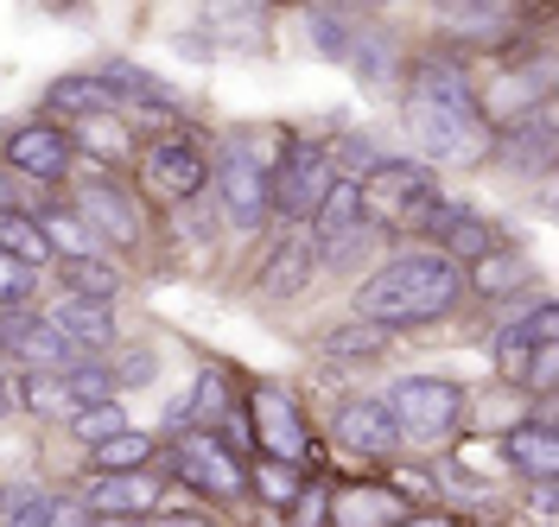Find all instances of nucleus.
Masks as SVG:
<instances>
[{
  "label": "nucleus",
  "instance_id": "obj_31",
  "mask_svg": "<svg viewBox=\"0 0 559 527\" xmlns=\"http://www.w3.org/2000/svg\"><path fill=\"white\" fill-rule=\"evenodd\" d=\"M38 229H45V242L64 248V261H83V254H103V242L76 223V211H45L38 216Z\"/></svg>",
  "mask_w": 559,
  "mask_h": 527
},
{
  "label": "nucleus",
  "instance_id": "obj_32",
  "mask_svg": "<svg viewBox=\"0 0 559 527\" xmlns=\"http://www.w3.org/2000/svg\"><path fill=\"white\" fill-rule=\"evenodd\" d=\"M191 414L204 420V432L236 414V407H229V375H223V369H204V375H198V400H191Z\"/></svg>",
  "mask_w": 559,
  "mask_h": 527
},
{
  "label": "nucleus",
  "instance_id": "obj_3",
  "mask_svg": "<svg viewBox=\"0 0 559 527\" xmlns=\"http://www.w3.org/2000/svg\"><path fill=\"white\" fill-rule=\"evenodd\" d=\"M356 191H362V216L382 223V229H426L432 211L445 204L419 159H376L369 172L356 178Z\"/></svg>",
  "mask_w": 559,
  "mask_h": 527
},
{
  "label": "nucleus",
  "instance_id": "obj_21",
  "mask_svg": "<svg viewBox=\"0 0 559 527\" xmlns=\"http://www.w3.org/2000/svg\"><path fill=\"white\" fill-rule=\"evenodd\" d=\"M502 452H509V464H515V470H527L534 483H554V477H559V439H554V426H515V432L502 439Z\"/></svg>",
  "mask_w": 559,
  "mask_h": 527
},
{
  "label": "nucleus",
  "instance_id": "obj_11",
  "mask_svg": "<svg viewBox=\"0 0 559 527\" xmlns=\"http://www.w3.org/2000/svg\"><path fill=\"white\" fill-rule=\"evenodd\" d=\"M173 477L204 495H242V464L216 445V432H185L173 445Z\"/></svg>",
  "mask_w": 559,
  "mask_h": 527
},
{
  "label": "nucleus",
  "instance_id": "obj_13",
  "mask_svg": "<svg viewBox=\"0 0 559 527\" xmlns=\"http://www.w3.org/2000/svg\"><path fill=\"white\" fill-rule=\"evenodd\" d=\"M204 178H210V159L191 141H153L146 146V191H159V197L185 204V197L204 191Z\"/></svg>",
  "mask_w": 559,
  "mask_h": 527
},
{
  "label": "nucleus",
  "instance_id": "obj_6",
  "mask_svg": "<svg viewBox=\"0 0 559 527\" xmlns=\"http://www.w3.org/2000/svg\"><path fill=\"white\" fill-rule=\"evenodd\" d=\"M13 400L20 407H33V414H64V420H76L83 407H103V400H115V382H108V369H33L26 382H13Z\"/></svg>",
  "mask_w": 559,
  "mask_h": 527
},
{
  "label": "nucleus",
  "instance_id": "obj_10",
  "mask_svg": "<svg viewBox=\"0 0 559 527\" xmlns=\"http://www.w3.org/2000/svg\"><path fill=\"white\" fill-rule=\"evenodd\" d=\"M254 439H261V452L274 457V464H293V470H306V457H312L306 420H299V407H293L286 387H261L254 394Z\"/></svg>",
  "mask_w": 559,
  "mask_h": 527
},
{
  "label": "nucleus",
  "instance_id": "obj_40",
  "mask_svg": "<svg viewBox=\"0 0 559 527\" xmlns=\"http://www.w3.org/2000/svg\"><path fill=\"white\" fill-rule=\"evenodd\" d=\"M293 508H299V527H324V522H331V495H324V490L299 495V502H293Z\"/></svg>",
  "mask_w": 559,
  "mask_h": 527
},
{
  "label": "nucleus",
  "instance_id": "obj_2",
  "mask_svg": "<svg viewBox=\"0 0 559 527\" xmlns=\"http://www.w3.org/2000/svg\"><path fill=\"white\" fill-rule=\"evenodd\" d=\"M464 292V274H457L445 254H401L388 261L376 280L356 286V318L362 324H382V331H407V324H432L445 318Z\"/></svg>",
  "mask_w": 559,
  "mask_h": 527
},
{
  "label": "nucleus",
  "instance_id": "obj_9",
  "mask_svg": "<svg viewBox=\"0 0 559 527\" xmlns=\"http://www.w3.org/2000/svg\"><path fill=\"white\" fill-rule=\"evenodd\" d=\"M7 172H20L26 184H58V178L70 172V134L58 128V121H26V128H13L7 134Z\"/></svg>",
  "mask_w": 559,
  "mask_h": 527
},
{
  "label": "nucleus",
  "instance_id": "obj_43",
  "mask_svg": "<svg viewBox=\"0 0 559 527\" xmlns=\"http://www.w3.org/2000/svg\"><path fill=\"white\" fill-rule=\"evenodd\" d=\"M153 527H210V522H198V515H159Z\"/></svg>",
  "mask_w": 559,
  "mask_h": 527
},
{
  "label": "nucleus",
  "instance_id": "obj_25",
  "mask_svg": "<svg viewBox=\"0 0 559 527\" xmlns=\"http://www.w3.org/2000/svg\"><path fill=\"white\" fill-rule=\"evenodd\" d=\"M58 280L70 286V299H96V306H108V299L121 292V274L108 267L103 254H83V261H58Z\"/></svg>",
  "mask_w": 559,
  "mask_h": 527
},
{
  "label": "nucleus",
  "instance_id": "obj_1",
  "mask_svg": "<svg viewBox=\"0 0 559 527\" xmlns=\"http://www.w3.org/2000/svg\"><path fill=\"white\" fill-rule=\"evenodd\" d=\"M407 128H414L419 153H432V159H477L489 146V115L457 58H419L414 64Z\"/></svg>",
  "mask_w": 559,
  "mask_h": 527
},
{
  "label": "nucleus",
  "instance_id": "obj_45",
  "mask_svg": "<svg viewBox=\"0 0 559 527\" xmlns=\"http://www.w3.org/2000/svg\"><path fill=\"white\" fill-rule=\"evenodd\" d=\"M90 527H146V522H121V515H96Z\"/></svg>",
  "mask_w": 559,
  "mask_h": 527
},
{
  "label": "nucleus",
  "instance_id": "obj_23",
  "mask_svg": "<svg viewBox=\"0 0 559 527\" xmlns=\"http://www.w3.org/2000/svg\"><path fill=\"white\" fill-rule=\"evenodd\" d=\"M527 280V261L515 254V248H489V254H477L471 261V274H464V286L471 292H484V299H502V292H515V286Z\"/></svg>",
  "mask_w": 559,
  "mask_h": 527
},
{
  "label": "nucleus",
  "instance_id": "obj_27",
  "mask_svg": "<svg viewBox=\"0 0 559 527\" xmlns=\"http://www.w3.org/2000/svg\"><path fill=\"white\" fill-rule=\"evenodd\" d=\"M0 254L7 261H20L26 274L51 261V242H45V229H38V216H0Z\"/></svg>",
  "mask_w": 559,
  "mask_h": 527
},
{
  "label": "nucleus",
  "instance_id": "obj_38",
  "mask_svg": "<svg viewBox=\"0 0 559 527\" xmlns=\"http://www.w3.org/2000/svg\"><path fill=\"white\" fill-rule=\"evenodd\" d=\"M26 292H33V274H26V267H20V261H7V254H0V306H7V299H13V306H20V299H26Z\"/></svg>",
  "mask_w": 559,
  "mask_h": 527
},
{
  "label": "nucleus",
  "instance_id": "obj_7",
  "mask_svg": "<svg viewBox=\"0 0 559 527\" xmlns=\"http://www.w3.org/2000/svg\"><path fill=\"white\" fill-rule=\"evenodd\" d=\"M76 223L108 248H140L146 242V216H140L134 197H128L121 184H108V178H96V184L76 191Z\"/></svg>",
  "mask_w": 559,
  "mask_h": 527
},
{
  "label": "nucleus",
  "instance_id": "obj_8",
  "mask_svg": "<svg viewBox=\"0 0 559 527\" xmlns=\"http://www.w3.org/2000/svg\"><path fill=\"white\" fill-rule=\"evenodd\" d=\"M324 184H331V153L324 146H293L274 166V178H267V211L312 216L318 197H324Z\"/></svg>",
  "mask_w": 559,
  "mask_h": 527
},
{
  "label": "nucleus",
  "instance_id": "obj_15",
  "mask_svg": "<svg viewBox=\"0 0 559 527\" xmlns=\"http://www.w3.org/2000/svg\"><path fill=\"white\" fill-rule=\"evenodd\" d=\"M337 439H344V452H356V457H394L401 452V432H394L388 400H369V394L337 407Z\"/></svg>",
  "mask_w": 559,
  "mask_h": 527
},
{
  "label": "nucleus",
  "instance_id": "obj_26",
  "mask_svg": "<svg viewBox=\"0 0 559 527\" xmlns=\"http://www.w3.org/2000/svg\"><path fill=\"white\" fill-rule=\"evenodd\" d=\"M324 356H337V362H376V356H388V331L349 318L337 331H324Z\"/></svg>",
  "mask_w": 559,
  "mask_h": 527
},
{
  "label": "nucleus",
  "instance_id": "obj_17",
  "mask_svg": "<svg viewBox=\"0 0 559 527\" xmlns=\"http://www.w3.org/2000/svg\"><path fill=\"white\" fill-rule=\"evenodd\" d=\"M83 508H96V515H121V522H140L146 508H159V477H146V470L96 477V483L83 490Z\"/></svg>",
  "mask_w": 559,
  "mask_h": 527
},
{
  "label": "nucleus",
  "instance_id": "obj_33",
  "mask_svg": "<svg viewBox=\"0 0 559 527\" xmlns=\"http://www.w3.org/2000/svg\"><path fill=\"white\" fill-rule=\"evenodd\" d=\"M70 432H76V439H90V445H103V439H115V432H128V420H121V407H115V400H103V407H83V414L70 420Z\"/></svg>",
  "mask_w": 559,
  "mask_h": 527
},
{
  "label": "nucleus",
  "instance_id": "obj_37",
  "mask_svg": "<svg viewBox=\"0 0 559 527\" xmlns=\"http://www.w3.org/2000/svg\"><path fill=\"white\" fill-rule=\"evenodd\" d=\"M0 216H33V191H26V178L7 172V166H0Z\"/></svg>",
  "mask_w": 559,
  "mask_h": 527
},
{
  "label": "nucleus",
  "instance_id": "obj_19",
  "mask_svg": "<svg viewBox=\"0 0 559 527\" xmlns=\"http://www.w3.org/2000/svg\"><path fill=\"white\" fill-rule=\"evenodd\" d=\"M45 103L64 108V115H76V121H96V115H115V108H121V96L108 89L103 71H83V76H58V83L45 89Z\"/></svg>",
  "mask_w": 559,
  "mask_h": 527
},
{
  "label": "nucleus",
  "instance_id": "obj_39",
  "mask_svg": "<svg viewBox=\"0 0 559 527\" xmlns=\"http://www.w3.org/2000/svg\"><path fill=\"white\" fill-rule=\"evenodd\" d=\"M554 375H559V344L534 356V369H527V387H540V394H554Z\"/></svg>",
  "mask_w": 559,
  "mask_h": 527
},
{
  "label": "nucleus",
  "instance_id": "obj_35",
  "mask_svg": "<svg viewBox=\"0 0 559 527\" xmlns=\"http://www.w3.org/2000/svg\"><path fill=\"white\" fill-rule=\"evenodd\" d=\"M547 146H554V128H547V115H534V128L509 141V159H527V166H547Z\"/></svg>",
  "mask_w": 559,
  "mask_h": 527
},
{
  "label": "nucleus",
  "instance_id": "obj_14",
  "mask_svg": "<svg viewBox=\"0 0 559 527\" xmlns=\"http://www.w3.org/2000/svg\"><path fill=\"white\" fill-rule=\"evenodd\" d=\"M356 236H362V191H356V178H331L312 211V236L306 242L337 261V248H349Z\"/></svg>",
  "mask_w": 559,
  "mask_h": 527
},
{
  "label": "nucleus",
  "instance_id": "obj_41",
  "mask_svg": "<svg viewBox=\"0 0 559 527\" xmlns=\"http://www.w3.org/2000/svg\"><path fill=\"white\" fill-rule=\"evenodd\" d=\"M554 502H559L554 483H534V515H540V522H554Z\"/></svg>",
  "mask_w": 559,
  "mask_h": 527
},
{
  "label": "nucleus",
  "instance_id": "obj_36",
  "mask_svg": "<svg viewBox=\"0 0 559 527\" xmlns=\"http://www.w3.org/2000/svg\"><path fill=\"white\" fill-rule=\"evenodd\" d=\"M153 375H159V356L153 350H121V369H108L115 387H140V382H153Z\"/></svg>",
  "mask_w": 559,
  "mask_h": 527
},
{
  "label": "nucleus",
  "instance_id": "obj_18",
  "mask_svg": "<svg viewBox=\"0 0 559 527\" xmlns=\"http://www.w3.org/2000/svg\"><path fill=\"white\" fill-rule=\"evenodd\" d=\"M45 318H51V331H58L76 356L108 350V344H115V312H108V306H96V299H58Z\"/></svg>",
  "mask_w": 559,
  "mask_h": 527
},
{
  "label": "nucleus",
  "instance_id": "obj_44",
  "mask_svg": "<svg viewBox=\"0 0 559 527\" xmlns=\"http://www.w3.org/2000/svg\"><path fill=\"white\" fill-rule=\"evenodd\" d=\"M13 407H20V400H13V382H0V420H7Z\"/></svg>",
  "mask_w": 559,
  "mask_h": 527
},
{
  "label": "nucleus",
  "instance_id": "obj_20",
  "mask_svg": "<svg viewBox=\"0 0 559 527\" xmlns=\"http://www.w3.org/2000/svg\"><path fill=\"white\" fill-rule=\"evenodd\" d=\"M312 267H318V248L306 242V236L280 242L274 261H267V274H261V299H293V292H306V286H312Z\"/></svg>",
  "mask_w": 559,
  "mask_h": 527
},
{
  "label": "nucleus",
  "instance_id": "obj_22",
  "mask_svg": "<svg viewBox=\"0 0 559 527\" xmlns=\"http://www.w3.org/2000/svg\"><path fill=\"white\" fill-rule=\"evenodd\" d=\"M331 522L337 527H394L401 522V495L394 490H344V495H331Z\"/></svg>",
  "mask_w": 559,
  "mask_h": 527
},
{
  "label": "nucleus",
  "instance_id": "obj_24",
  "mask_svg": "<svg viewBox=\"0 0 559 527\" xmlns=\"http://www.w3.org/2000/svg\"><path fill=\"white\" fill-rule=\"evenodd\" d=\"M103 76H108V89H115L121 103L134 96V103H140V108H153V115H173V108H178V96H173V89H166V83H159L153 71H140V64H128V58H115V64H108Z\"/></svg>",
  "mask_w": 559,
  "mask_h": 527
},
{
  "label": "nucleus",
  "instance_id": "obj_16",
  "mask_svg": "<svg viewBox=\"0 0 559 527\" xmlns=\"http://www.w3.org/2000/svg\"><path fill=\"white\" fill-rule=\"evenodd\" d=\"M559 344V312L554 306H534L522 324H509L502 331V344H496V369L509 375V382H527V369H534V356Z\"/></svg>",
  "mask_w": 559,
  "mask_h": 527
},
{
  "label": "nucleus",
  "instance_id": "obj_5",
  "mask_svg": "<svg viewBox=\"0 0 559 527\" xmlns=\"http://www.w3.org/2000/svg\"><path fill=\"white\" fill-rule=\"evenodd\" d=\"M267 153L254 146V134H236V141L223 146V159H216V191H223V216H229V229H242L254 236L261 223H267Z\"/></svg>",
  "mask_w": 559,
  "mask_h": 527
},
{
  "label": "nucleus",
  "instance_id": "obj_30",
  "mask_svg": "<svg viewBox=\"0 0 559 527\" xmlns=\"http://www.w3.org/2000/svg\"><path fill=\"white\" fill-rule=\"evenodd\" d=\"M51 508H58V495L38 490V483H13V490L0 495V522L7 527H45Z\"/></svg>",
  "mask_w": 559,
  "mask_h": 527
},
{
  "label": "nucleus",
  "instance_id": "obj_29",
  "mask_svg": "<svg viewBox=\"0 0 559 527\" xmlns=\"http://www.w3.org/2000/svg\"><path fill=\"white\" fill-rule=\"evenodd\" d=\"M159 452L146 432H115L96 445V477H121V470H146V457Z\"/></svg>",
  "mask_w": 559,
  "mask_h": 527
},
{
  "label": "nucleus",
  "instance_id": "obj_34",
  "mask_svg": "<svg viewBox=\"0 0 559 527\" xmlns=\"http://www.w3.org/2000/svg\"><path fill=\"white\" fill-rule=\"evenodd\" d=\"M254 483H261V495H267V502H280V508H293V502H299V470H293V464H274V457H261Z\"/></svg>",
  "mask_w": 559,
  "mask_h": 527
},
{
  "label": "nucleus",
  "instance_id": "obj_28",
  "mask_svg": "<svg viewBox=\"0 0 559 527\" xmlns=\"http://www.w3.org/2000/svg\"><path fill=\"white\" fill-rule=\"evenodd\" d=\"M70 146H83L90 159H103V166H115V159H128V128L115 121V115H96V121H76V134H70Z\"/></svg>",
  "mask_w": 559,
  "mask_h": 527
},
{
  "label": "nucleus",
  "instance_id": "obj_42",
  "mask_svg": "<svg viewBox=\"0 0 559 527\" xmlns=\"http://www.w3.org/2000/svg\"><path fill=\"white\" fill-rule=\"evenodd\" d=\"M45 527H90V522H83L76 508H64V502H58V508H51V522H45Z\"/></svg>",
  "mask_w": 559,
  "mask_h": 527
},
{
  "label": "nucleus",
  "instance_id": "obj_12",
  "mask_svg": "<svg viewBox=\"0 0 559 527\" xmlns=\"http://www.w3.org/2000/svg\"><path fill=\"white\" fill-rule=\"evenodd\" d=\"M0 350L33 362V369H76V350L51 331L45 312H0Z\"/></svg>",
  "mask_w": 559,
  "mask_h": 527
},
{
  "label": "nucleus",
  "instance_id": "obj_46",
  "mask_svg": "<svg viewBox=\"0 0 559 527\" xmlns=\"http://www.w3.org/2000/svg\"><path fill=\"white\" fill-rule=\"evenodd\" d=\"M394 527H445V515H419V522H394Z\"/></svg>",
  "mask_w": 559,
  "mask_h": 527
},
{
  "label": "nucleus",
  "instance_id": "obj_4",
  "mask_svg": "<svg viewBox=\"0 0 559 527\" xmlns=\"http://www.w3.org/2000/svg\"><path fill=\"white\" fill-rule=\"evenodd\" d=\"M382 400H388V414H394L401 445H439L464 420V387L439 382V375H407V382L388 387Z\"/></svg>",
  "mask_w": 559,
  "mask_h": 527
}]
</instances>
